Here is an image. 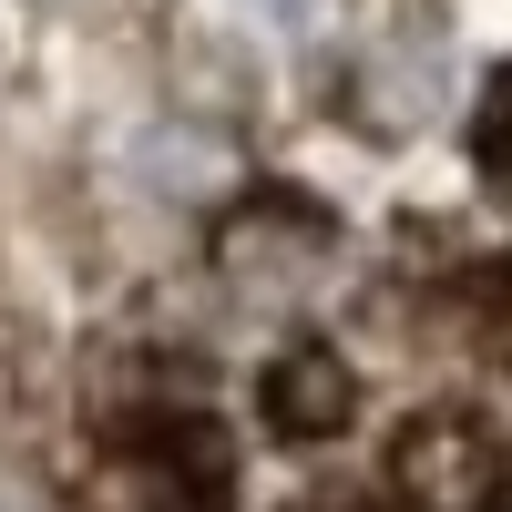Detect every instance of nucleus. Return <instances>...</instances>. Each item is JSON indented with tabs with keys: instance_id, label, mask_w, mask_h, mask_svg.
Segmentation results:
<instances>
[{
	"instance_id": "2",
	"label": "nucleus",
	"mask_w": 512,
	"mask_h": 512,
	"mask_svg": "<svg viewBox=\"0 0 512 512\" xmlns=\"http://www.w3.org/2000/svg\"><path fill=\"white\" fill-rule=\"evenodd\" d=\"M390 512H512V441L461 400L410 410L390 441Z\"/></svg>"
},
{
	"instance_id": "1",
	"label": "nucleus",
	"mask_w": 512,
	"mask_h": 512,
	"mask_svg": "<svg viewBox=\"0 0 512 512\" xmlns=\"http://www.w3.org/2000/svg\"><path fill=\"white\" fill-rule=\"evenodd\" d=\"M113 472L134 492L123 512H226L236 502V451L195 390L113 410Z\"/></svg>"
},
{
	"instance_id": "6",
	"label": "nucleus",
	"mask_w": 512,
	"mask_h": 512,
	"mask_svg": "<svg viewBox=\"0 0 512 512\" xmlns=\"http://www.w3.org/2000/svg\"><path fill=\"white\" fill-rule=\"evenodd\" d=\"M297 512H390V502H379V492H308Z\"/></svg>"
},
{
	"instance_id": "3",
	"label": "nucleus",
	"mask_w": 512,
	"mask_h": 512,
	"mask_svg": "<svg viewBox=\"0 0 512 512\" xmlns=\"http://www.w3.org/2000/svg\"><path fill=\"white\" fill-rule=\"evenodd\" d=\"M256 410H267L277 441H338L359 420V379H349V359L328 338H287L267 359V379H256Z\"/></svg>"
},
{
	"instance_id": "5",
	"label": "nucleus",
	"mask_w": 512,
	"mask_h": 512,
	"mask_svg": "<svg viewBox=\"0 0 512 512\" xmlns=\"http://www.w3.org/2000/svg\"><path fill=\"white\" fill-rule=\"evenodd\" d=\"M472 164H482V185L512 205V62L482 82V103H472Z\"/></svg>"
},
{
	"instance_id": "4",
	"label": "nucleus",
	"mask_w": 512,
	"mask_h": 512,
	"mask_svg": "<svg viewBox=\"0 0 512 512\" xmlns=\"http://www.w3.org/2000/svg\"><path fill=\"white\" fill-rule=\"evenodd\" d=\"M461 328H472V349L512 369V256H492V267L461 277Z\"/></svg>"
}]
</instances>
